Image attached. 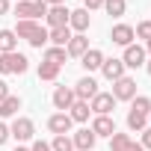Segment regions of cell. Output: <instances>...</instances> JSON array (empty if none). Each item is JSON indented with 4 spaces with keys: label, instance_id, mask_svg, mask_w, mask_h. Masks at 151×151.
Here are the masks:
<instances>
[{
    "label": "cell",
    "instance_id": "1",
    "mask_svg": "<svg viewBox=\"0 0 151 151\" xmlns=\"http://www.w3.org/2000/svg\"><path fill=\"white\" fill-rule=\"evenodd\" d=\"M15 36H18V39H27L33 47H42V45L47 42V30H45L42 24H36V21H18Z\"/></svg>",
    "mask_w": 151,
    "mask_h": 151
},
{
    "label": "cell",
    "instance_id": "2",
    "mask_svg": "<svg viewBox=\"0 0 151 151\" xmlns=\"http://www.w3.org/2000/svg\"><path fill=\"white\" fill-rule=\"evenodd\" d=\"M30 68V59L18 50L12 53H0V74H24Z\"/></svg>",
    "mask_w": 151,
    "mask_h": 151
},
{
    "label": "cell",
    "instance_id": "3",
    "mask_svg": "<svg viewBox=\"0 0 151 151\" xmlns=\"http://www.w3.org/2000/svg\"><path fill=\"white\" fill-rule=\"evenodd\" d=\"M47 3L45 0H18L15 15H21V21H33V18H45L47 15Z\"/></svg>",
    "mask_w": 151,
    "mask_h": 151
},
{
    "label": "cell",
    "instance_id": "4",
    "mask_svg": "<svg viewBox=\"0 0 151 151\" xmlns=\"http://www.w3.org/2000/svg\"><path fill=\"white\" fill-rule=\"evenodd\" d=\"M116 101H133L136 98V80L133 77H119V80H113V92H110Z\"/></svg>",
    "mask_w": 151,
    "mask_h": 151
},
{
    "label": "cell",
    "instance_id": "5",
    "mask_svg": "<svg viewBox=\"0 0 151 151\" xmlns=\"http://www.w3.org/2000/svg\"><path fill=\"white\" fill-rule=\"evenodd\" d=\"M113 107H116V98H113L110 92H98V95L89 101V110H92L95 116H110Z\"/></svg>",
    "mask_w": 151,
    "mask_h": 151
},
{
    "label": "cell",
    "instance_id": "6",
    "mask_svg": "<svg viewBox=\"0 0 151 151\" xmlns=\"http://www.w3.org/2000/svg\"><path fill=\"white\" fill-rule=\"evenodd\" d=\"M71 89H74V98H77V101H92V98L98 95V83H95L92 77H80Z\"/></svg>",
    "mask_w": 151,
    "mask_h": 151
},
{
    "label": "cell",
    "instance_id": "7",
    "mask_svg": "<svg viewBox=\"0 0 151 151\" xmlns=\"http://www.w3.org/2000/svg\"><path fill=\"white\" fill-rule=\"evenodd\" d=\"M145 56H148L145 47H139V45H127L122 62H124V68H142V65H145Z\"/></svg>",
    "mask_w": 151,
    "mask_h": 151
},
{
    "label": "cell",
    "instance_id": "8",
    "mask_svg": "<svg viewBox=\"0 0 151 151\" xmlns=\"http://www.w3.org/2000/svg\"><path fill=\"white\" fill-rule=\"evenodd\" d=\"M33 133H36V127H33V122H30V119H15V122H12V127H9V136H15L18 142L33 139Z\"/></svg>",
    "mask_w": 151,
    "mask_h": 151
},
{
    "label": "cell",
    "instance_id": "9",
    "mask_svg": "<svg viewBox=\"0 0 151 151\" xmlns=\"http://www.w3.org/2000/svg\"><path fill=\"white\" fill-rule=\"evenodd\" d=\"M74 101H77V98H74V89H71V86H56V89H53V107H56V110L65 113V110H71Z\"/></svg>",
    "mask_w": 151,
    "mask_h": 151
},
{
    "label": "cell",
    "instance_id": "10",
    "mask_svg": "<svg viewBox=\"0 0 151 151\" xmlns=\"http://www.w3.org/2000/svg\"><path fill=\"white\" fill-rule=\"evenodd\" d=\"M71 124H74V122H71L68 113H56V116L47 119V127H50V133H56V136H68Z\"/></svg>",
    "mask_w": 151,
    "mask_h": 151
},
{
    "label": "cell",
    "instance_id": "11",
    "mask_svg": "<svg viewBox=\"0 0 151 151\" xmlns=\"http://www.w3.org/2000/svg\"><path fill=\"white\" fill-rule=\"evenodd\" d=\"M68 9L65 6H50L47 9V15H45V21H47V27L53 30V27H68Z\"/></svg>",
    "mask_w": 151,
    "mask_h": 151
},
{
    "label": "cell",
    "instance_id": "12",
    "mask_svg": "<svg viewBox=\"0 0 151 151\" xmlns=\"http://www.w3.org/2000/svg\"><path fill=\"white\" fill-rule=\"evenodd\" d=\"M110 39L116 42V45H122V47H127V45H133V27L130 24H116L113 27V33H110Z\"/></svg>",
    "mask_w": 151,
    "mask_h": 151
},
{
    "label": "cell",
    "instance_id": "13",
    "mask_svg": "<svg viewBox=\"0 0 151 151\" xmlns=\"http://www.w3.org/2000/svg\"><path fill=\"white\" fill-rule=\"evenodd\" d=\"M95 136H113L116 133V122L110 119V116H95V122H92V127H89Z\"/></svg>",
    "mask_w": 151,
    "mask_h": 151
},
{
    "label": "cell",
    "instance_id": "14",
    "mask_svg": "<svg viewBox=\"0 0 151 151\" xmlns=\"http://www.w3.org/2000/svg\"><path fill=\"white\" fill-rule=\"evenodd\" d=\"M86 50H89V39H86L83 33L71 36V42L65 45V53H68V56H77V59H80V56H83Z\"/></svg>",
    "mask_w": 151,
    "mask_h": 151
},
{
    "label": "cell",
    "instance_id": "15",
    "mask_svg": "<svg viewBox=\"0 0 151 151\" xmlns=\"http://www.w3.org/2000/svg\"><path fill=\"white\" fill-rule=\"evenodd\" d=\"M68 30L86 33V30H89V12H86V9H74V12L68 15Z\"/></svg>",
    "mask_w": 151,
    "mask_h": 151
},
{
    "label": "cell",
    "instance_id": "16",
    "mask_svg": "<svg viewBox=\"0 0 151 151\" xmlns=\"http://www.w3.org/2000/svg\"><path fill=\"white\" fill-rule=\"evenodd\" d=\"M101 71H104L107 80H119V77H124V62L122 59H104L101 62Z\"/></svg>",
    "mask_w": 151,
    "mask_h": 151
},
{
    "label": "cell",
    "instance_id": "17",
    "mask_svg": "<svg viewBox=\"0 0 151 151\" xmlns=\"http://www.w3.org/2000/svg\"><path fill=\"white\" fill-rule=\"evenodd\" d=\"M95 139H98V136H95L89 127H83V130H77V133H74V139H71V142H74V148H77V151H92Z\"/></svg>",
    "mask_w": 151,
    "mask_h": 151
},
{
    "label": "cell",
    "instance_id": "18",
    "mask_svg": "<svg viewBox=\"0 0 151 151\" xmlns=\"http://www.w3.org/2000/svg\"><path fill=\"white\" fill-rule=\"evenodd\" d=\"M101 62H104V53H101L98 47H89V50L80 56V65H83L86 71H98V68H101Z\"/></svg>",
    "mask_w": 151,
    "mask_h": 151
},
{
    "label": "cell",
    "instance_id": "19",
    "mask_svg": "<svg viewBox=\"0 0 151 151\" xmlns=\"http://www.w3.org/2000/svg\"><path fill=\"white\" fill-rule=\"evenodd\" d=\"M47 42L53 47H65L71 42V30L68 27H53V30H47Z\"/></svg>",
    "mask_w": 151,
    "mask_h": 151
},
{
    "label": "cell",
    "instance_id": "20",
    "mask_svg": "<svg viewBox=\"0 0 151 151\" xmlns=\"http://www.w3.org/2000/svg\"><path fill=\"white\" fill-rule=\"evenodd\" d=\"M89 101H74L71 104V110H68V116H71V122H89Z\"/></svg>",
    "mask_w": 151,
    "mask_h": 151
},
{
    "label": "cell",
    "instance_id": "21",
    "mask_svg": "<svg viewBox=\"0 0 151 151\" xmlns=\"http://www.w3.org/2000/svg\"><path fill=\"white\" fill-rule=\"evenodd\" d=\"M15 47H18L15 30H0V53H12Z\"/></svg>",
    "mask_w": 151,
    "mask_h": 151
},
{
    "label": "cell",
    "instance_id": "22",
    "mask_svg": "<svg viewBox=\"0 0 151 151\" xmlns=\"http://www.w3.org/2000/svg\"><path fill=\"white\" fill-rule=\"evenodd\" d=\"M18 110H21V98H18V95H9L6 101H0V116H3V119L15 116Z\"/></svg>",
    "mask_w": 151,
    "mask_h": 151
},
{
    "label": "cell",
    "instance_id": "23",
    "mask_svg": "<svg viewBox=\"0 0 151 151\" xmlns=\"http://www.w3.org/2000/svg\"><path fill=\"white\" fill-rule=\"evenodd\" d=\"M65 56H68V53H65V47H53V45H50V47L45 50V62H53V65H59V68H62Z\"/></svg>",
    "mask_w": 151,
    "mask_h": 151
},
{
    "label": "cell",
    "instance_id": "24",
    "mask_svg": "<svg viewBox=\"0 0 151 151\" xmlns=\"http://www.w3.org/2000/svg\"><path fill=\"white\" fill-rule=\"evenodd\" d=\"M130 145H133V139H130L127 133H113V136H110V148H113V151H127Z\"/></svg>",
    "mask_w": 151,
    "mask_h": 151
},
{
    "label": "cell",
    "instance_id": "25",
    "mask_svg": "<svg viewBox=\"0 0 151 151\" xmlns=\"http://www.w3.org/2000/svg\"><path fill=\"white\" fill-rule=\"evenodd\" d=\"M59 77V65L53 62H39V80H56Z\"/></svg>",
    "mask_w": 151,
    "mask_h": 151
},
{
    "label": "cell",
    "instance_id": "26",
    "mask_svg": "<svg viewBox=\"0 0 151 151\" xmlns=\"http://www.w3.org/2000/svg\"><path fill=\"white\" fill-rule=\"evenodd\" d=\"M104 9H107V15L122 18V15H124V9H127V3H124V0H104Z\"/></svg>",
    "mask_w": 151,
    "mask_h": 151
},
{
    "label": "cell",
    "instance_id": "27",
    "mask_svg": "<svg viewBox=\"0 0 151 151\" xmlns=\"http://www.w3.org/2000/svg\"><path fill=\"white\" fill-rule=\"evenodd\" d=\"M145 122H148V116H142V113H127V127L130 130H145Z\"/></svg>",
    "mask_w": 151,
    "mask_h": 151
},
{
    "label": "cell",
    "instance_id": "28",
    "mask_svg": "<svg viewBox=\"0 0 151 151\" xmlns=\"http://www.w3.org/2000/svg\"><path fill=\"white\" fill-rule=\"evenodd\" d=\"M130 110H133V113H142V116H148V113H151V98H145V95H136V98H133V104H130Z\"/></svg>",
    "mask_w": 151,
    "mask_h": 151
},
{
    "label": "cell",
    "instance_id": "29",
    "mask_svg": "<svg viewBox=\"0 0 151 151\" xmlns=\"http://www.w3.org/2000/svg\"><path fill=\"white\" fill-rule=\"evenodd\" d=\"M50 151H74V142H71L68 136H53V142H50Z\"/></svg>",
    "mask_w": 151,
    "mask_h": 151
},
{
    "label": "cell",
    "instance_id": "30",
    "mask_svg": "<svg viewBox=\"0 0 151 151\" xmlns=\"http://www.w3.org/2000/svg\"><path fill=\"white\" fill-rule=\"evenodd\" d=\"M133 36L136 39H151V21H142V24H136V30H133Z\"/></svg>",
    "mask_w": 151,
    "mask_h": 151
},
{
    "label": "cell",
    "instance_id": "31",
    "mask_svg": "<svg viewBox=\"0 0 151 151\" xmlns=\"http://www.w3.org/2000/svg\"><path fill=\"white\" fill-rule=\"evenodd\" d=\"M104 6V0H83V9L86 12H92V9H101Z\"/></svg>",
    "mask_w": 151,
    "mask_h": 151
},
{
    "label": "cell",
    "instance_id": "32",
    "mask_svg": "<svg viewBox=\"0 0 151 151\" xmlns=\"http://www.w3.org/2000/svg\"><path fill=\"white\" fill-rule=\"evenodd\" d=\"M142 148H151V127H145L142 130V142H139Z\"/></svg>",
    "mask_w": 151,
    "mask_h": 151
},
{
    "label": "cell",
    "instance_id": "33",
    "mask_svg": "<svg viewBox=\"0 0 151 151\" xmlns=\"http://www.w3.org/2000/svg\"><path fill=\"white\" fill-rule=\"evenodd\" d=\"M9 95H12V92H9V83H6V80H0V101H6Z\"/></svg>",
    "mask_w": 151,
    "mask_h": 151
},
{
    "label": "cell",
    "instance_id": "34",
    "mask_svg": "<svg viewBox=\"0 0 151 151\" xmlns=\"http://www.w3.org/2000/svg\"><path fill=\"white\" fill-rule=\"evenodd\" d=\"M30 151H50V145H47V142H42V139H39V142H33V148H30Z\"/></svg>",
    "mask_w": 151,
    "mask_h": 151
},
{
    "label": "cell",
    "instance_id": "35",
    "mask_svg": "<svg viewBox=\"0 0 151 151\" xmlns=\"http://www.w3.org/2000/svg\"><path fill=\"white\" fill-rule=\"evenodd\" d=\"M6 139H9V127H6V124H3V122H0V145H3V142H6Z\"/></svg>",
    "mask_w": 151,
    "mask_h": 151
},
{
    "label": "cell",
    "instance_id": "36",
    "mask_svg": "<svg viewBox=\"0 0 151 151\" xmlns=\"http://www.w3.org/2000/svg\"><path fill=\"white\" fill-rule=\"evenodd\" d=\"M9 12V0H0V15H6Z\"/></svg>",
    "mask_w": 151,
    "mask_h": 151
},
{
    "label": "cell",
    "instance_id": "37",
    "mask_svg": "<svg viewBox=\"0 0 151 151\" xmlns=\"http://www.w3.org/2000/svg\"><path fill=\"white\" fill-rule=\"evenodd\" d=\"M47 6H65V0H45Z\"/></svg>",
    "mask_w": 151,
    "mask_h": 151
},
{
    "label": "cell",
    "instance_id": "38",
    "mask_svg": "<svg viewBox=\"0 0 151 151\" xmlns=\"http://www.w3.org/2000/svg\"><path fill=\"white\" fill-rule=\"evenodd\" d=\"M127 151H145V148H142V145H139V142H133V145H130V148H127Z\"/></svg>",
    "mask_w": 151,
    "mask_h": 151
},
{
    "label": "cell",
    "instance_id": "39",
    "mask_svg": "<svg viewBox=\"0 0 151 151\" xmlns=\"http://www.w3.org/2000/svg\"><path fill=\"white\" fill-rule=\"evenodd\" d=\"M145 53H151V39H148V42H145Z\"/></svg>",
    "mask_w": 151,
    "mask_h": 151
},
{
    "label": "cell",
    "instance_id": "40",
    "mask_svg": "<svg viewBox=\"0 0 151 151\" xmlns=\"http://www.w3.org/2000/svg\"><path fill=\"white\" fill-rule=\"evenodd\" d=\"M145 71H148V74H151V59H145Z\"/></svg>",
    "mask_w": 151,
    "mask_h": 151
},
{
    "label": "cell",
    "instance_id": "41",
    "mask_svg": "<svg viewBox=\"0 0 151 151\" xmlns=\"http://www.w3.org/2000/svg\"><path fill=\"white\" fill-rule=\"evenodd\" d=\"M15 151H30V148H24V145H18V148H15Z\"/></svg>",
    "mask_w": 151,
    "mask_h": 151
},
{
    "label": "cell",
    "instance_id": "42",
    "mask_svg": "<svg viewBox=\"0 0 151 151\" xmlns=\"http://www.w3.org/2000/svg\"><path fill=\"white\" fill-rule=\"evenodd\" d=\"M148 116H151V113H148Z\"/></svg>",
    "mask_w": 151,
    "mask_h": 151
}]
</instances>
